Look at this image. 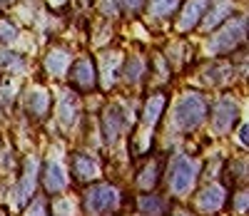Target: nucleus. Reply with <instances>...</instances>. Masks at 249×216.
Here are the masks:
<instances>
[{
    "label": "nucleus",
    "instance_id": "1",
    "mask_svg": "<svg viewBox=\"0 0 249 216\" xmlns=\"http://www.w3.org/2000/svg\"><path fill=\"white\" fill-rule=\"evenodd\" d=\"M207 117V100L199 92L184 95L172 110V127L179 132H192Z\"/></svg>",
    "mask_w": 249,
    "mask_h": 216
},
{
    "label": "nucleus",
    "instance_id": "2",
    "mask_svg": "<svg viewBox=\"0 0 249 216\" xmlns=\"http://www.w3.org/2000/svg\"><path fill=\"white\" fill-rule=\"evenodd\" d=\"M197 174H199V162H195L190 157H175L172 164H170V171H167L170 191L177 194V197H184V194L195 186Z\"/></svg>",
    "mask_w": 249,
    "mask_h": 216
},
{
    "label": "nucleus",
    "instance_id": "3",
    "mask_svg": "<svg viewBox=\"0 0 249 216\" xmlns=\"http://www.w3.org/2000/svg\"><path fill=\"white\" fill-rule=\"evenodd\" d=\"M244 33H247V25H244V17L239 20H227V25L217 30V35L210 40L207 50L214 52V55H222V52H232L237 45L244 42Z\"/></svg>",
    "mask_w": 249,
    "mask_h": 216
},
{
    "label": "nucleus",
    "instance_id": "4",
    "mask_svg": "<svg viewBox=\"0 0 249 216\" xmlns=\"http://www.w3.org/2000/svg\"><path fill=\"white\" fill-rule=\"evenodd\" d=\"M117 204H120V191L107 184H97V186L88 189V194H85V211H90V214L112 211V209H117Z\"/></svg>",
    "mask_w": 249,
    "mask_h": 216
},
{
    "label": "nucleus",
    "instance_id": "5",
    "mask_svg": "<svg viewBox=\"0 0 249 216\" xmlns=\"http://www.w3.org/2000/svg\"><path fill=\"white\" fill-rule=\"evenodd\" d=\"M237 119V102L232 97H224L217 102L214 115H212V132L214 134H227L234 127Z\"/></svg>",
    "mask_w": 249,
    "mask_h": 216
},
{
    "label": "nucleus",
    "instance_id": "6",
    "mask_svg": "<svg viewBox=\"0 0 249 216\" xmlns=\"http://www.w3.org/2000/svg\"><path fill=\"white\" fill-rule=\"evenodd\" d=\"M130 127V112L124 110L122 104H112L105 112V122H102V129H105V139L115 142L124 129Z\"/></svg>",
    "mask_w": 249,
    "mask_h": 216
},
{
    "label": "nucleus",
    "instance_id": "7",
    "mask_svg": "<svg viewBox=\"0 0 249 216\" xmlns=\"http://www.w3.org/2000/svg\"><path fill=\"white\" fill-rule=\"evenodd\" d=\"M72 174H75V179L82 182V184L92 182V179L100 177V164H97L95 157H90V154H85V152H77V154H72Z\"/></svg>",
    "mask_w": 249,
    "mask_h": 216
},
{
    "label": "nucleus",
    "instance_id": "8",
    "mask_svg": "<svg viewBox=\"0 0 249 216\" xmlns=\"http://www.w3.org/2000/svg\"><path fill=\"white\" fill-rule=\"evenodd\" d=\"M43 182H45V189H48L50 194H60L62 189L68 186V174H65V166H62L60 162H48Z\"/></svg>",
    "mask_w": 249,
    "mask_h": 216
},
{
    "label": "nucleus",
    "instance_id": "9",
    "mask_svg": "<svg viewBox=\"0 0 249 216\" xmlns=\"http://www.w3.org/2000/svg\"><path fill=\"white\" fill-rule=\"evenodd\" d=\"M207 5H210V0H190V3L184 5L182 15H179V30H182V33L192 30V28L199 23V17H202V13L207 10Z\"/></svg>",
    "mask_w": 249,
    "mask_h": 216
},
{
    "label": "nucleus",
    "instance_id": "10",
    "mask_svg": "<svg viewBox=\"0 0 249 216\" xmlns=\"http://www.w3.org/2000/svg\"><path fill=\"white\" fill-rule=\"evenodd\" d=\"M222 204H224V189L222 186H214V184L202 189L199 197H197V209L199 211H219Z\"/></svg>",
    "mask_w": 249,
    "mask_h": 216
},
{
    "label": "nucleus",
    "instance_id": "11",
    "mask_svg": "<svg viewBox=\"0 0 249 216\" xmlns=\"http://www.w3.org/2000/svg\"><path fill=\"white\" fill-rule=\"evenodd\" d=\"M72 82L77 90H92L95 87V67L90 60H77L72 67Z\"/></svg>",
    "mask_w": 249,
    "mask_h": 216
},
{
    "label": "nucleus",
    "instance_id": "12",
    "mask_svg": "<svg viewBox=\"0 0 249 216\" xmlns=\"http://www.w3.org/2000/svg\"><path fill=\"white\" fill-rule=\"evenodd\" d=\"M25 107L33 117H43L50 107V95L43 90V87H33L25 97Z\"/></svg>",
    "mask_w": 249,
    "mask_h": 216
},
{
    "label": "nucleus",
    "instance_id": "13",
    "mask_svg": "<svg viewBox=\"0 0 249 216\" xmlns=\"http://www.w3.org/2000/svg\"><path fill=\"white\" fill-rule=\"evenodd\" d=\"M57 117H60L62 127H72V124H77V100H75V95L65 92V95L60 97Z\"/></svg>",
    "mask_w": 249,
    "mask_h": 216
},
{
    "label": "nucleus",
    "instance_id": "14",
    "mask_svg": "<svg viewBox=\"0 0 249 216\" xmlns=\"http://www.w3.org/2000/svg\"><path fill=\"white\" fill-rule=\"evenodd\" d=\"M35 177H37V159L30 157L25 162V169H23V179H20V186H18V199H28L33 189H35Z\"/></svg>",
    "mask_w": 249,
    "mask_h": 216
},
{
    "label": "nucleus",
    "instance_id": "15",
    "mask_svg": "<svg viewBox=\"0 0 249 216\" xmlns=\"http://www.w3.org/2000/svg\"><path fill=\"white\" fill-rule=\"evenodd\" d=\"M70 52L68 50H62V48H55L48 57H45V67H48V72L50 75H55V77H62L65 75V70H68V65H70Z\"/></svg>",
    "mask_w": 249,
    "mask_h": 216
},
{
    "label": "nucleus",
    "instance_id": "16",
    "mask_svg": "<svg viewBox=\"0 0 249 216\" xmlns=\"http://www.w3.org/2000/svg\"><path fill=\"white\" fill-rule=\"evenodd\" d=\"M232 10H234V5L230 3V0H219L217 3V8L210 13V17L204 20V30H212V28H219L222 23H224V17H230L232 15Z\"/></svg>",
    "mask_w": 249,
    "mask_h": 216
},
{
    "label": "nucleus",
    "instance_id": "17",
    "mask_svg": "<svg viewBox=\"0 0 249 216\" xmlns=\"http://www.w3.org/2000/svg\"><path fill=\"white\" fill-rule=\"evenodd\" d=\"M162 110H164V97L162 95L150 97L147 104H144V112H142V124L144 127H155L157 119H160V115H162Z\"/></svg>",
    "mask_w": 249,
    "mask_h": 216
},
{
    "label": "nucleus",
    "instance_id": "18",
    "mask_svg": "<svg viewBox=\"0 0 249 216\" xmlns=\"http://www.w3.org/2000/svg\"><path fill=\"white\" fill-rule=\"evenodd\" d=\"M120 67V55L117 52H105L102 55V62H100V72H102V84L110 87L112 84V77Z\"/></svg>",
    "mask_w": 249,
    "mask_h": 216
},
{
    "label": "nucleus",
    "instance_id": "19",
    "mask_svg": "<svg viewBox=\"0 0 249 216\" xmlns=\"http://www.w3.org/2000/svg\"><path fill=\"white\" fill-rule=\"evenodd\" d=\"M179 0H150V15L155 17H170L175 13Z\"/></svg>",
    "mask_w": 249,
    "mask_h": 216
},
{
    "label": "nucleus",
    "instance_id": "20",
    "mask_svg": "<svg viewBox=\"0 0 249 216\" xmlns=\"http://www.w3.org/2000/svg\"><path fill=\"white\" fill-rule=\"evenodd\" d=\"M157 177H160V166H157V164H147V166L140 171L137 182H140L142 189H152V186L157 184Z\"/></svg>",
    "mask_w": 249,
    "mask_h": 216
},
{
    "label": "nucleus",
    "instance_id": "21",
    "mask_svg": "<svg viewBox=\"0 0 249 216\" xmlns=\"http://www.w3.org/2000/svg\"><path fill=\"white\" fill-rule=\"evenodd\" d=\"M140 211H144V214H160V211H164V204H162V199L160 197H144V199H140Z\"/></svg>",
    "mask_w": 249,
    "mask_h": 216
},
{
    "label": "nucleus",
    "instance_id": "22",
    "mask_svg": "<svg viewBox=\"0 0 249 216\" xmlns=\"http://www.w3.org/2000/svg\"><path fill=\"white\" fill-rule=\"evenodd\" d=\"M18 37V28H13L8 20H3V23H0V40L3 42H13Z\"/></svg>",
    "mask_w": 249,
    "mask_h": 216
},
{
    "label": "nucleus",
    "instance_id": "23",
    "mask_svg": "<svg viewBox=\"0 0 249 216\" xmlns=\"http://www.w3.org/2000/svg\"><path fill=\"white\" fill-rule=\"evenodd\" d=\"M140 75H142V62H140V60L130 62V70H127V80H140Z\"/></svg>",
    "mask_w": 249,
    "mask_h": 216
},
{
    "label": "nucleus",
    "instance_id": "24",
    "mask_svg": "<svg viewBox=\"0 0 249 216\" xmlns=\"http://www.w3.org/2000/svg\"><path fill=\"white\" fill-rule=\"evenodd\" d=\"M237 209H239V211H247V191H239V197H237Z\"/></svg>",
    "mask_w": 249,
    "mask_h": 216
},
{
    "label": "nucleus",
    "instance_id": "25",
    "mask_svg": "<svg viewBox=\"0 0 249 216\" xmlns=\"http://www.w3.org/2000/svg\"><path fill=\"white\" fill-rule=\"evenodd\" d=\"M239 144H242V147H247V127H244V124L239 127Z\"/></svg>",
    "mask_w": 249,
    "mask_h": 216
},
{
    "label": "nucleus",
    "instance_id": "26",
    "mask_svg": "<svg viewBox=\"0 0 249 216\" xmlns=\"http://www.w3.org/2000/svg\"><path fill=\"white\" fill-rule=\"evenodd\" d=\"M122 3L127 5L130 10H137V8H140V3H142V0H122Z\"/></svg>",
    "mask_w": 249,
    "mask_h": 216
},
{
    "label": "nucleus",
    "instance_id": "27",
    "mask_svg": "<svg viewBox=\"0 0 249 216\" xmlns=\"http://www.w3.org/2000/svg\"><path fill=\"white\" fill-rule=\"evenodd\" d=\"M10 3H15V0H0V8H5V5H10Z\"/></svg>",
    "mask_w": 249,
    "mask_h": 216
},
{
    "label": "nucleus",
    "instance_id": "28",
    "mask_svg": "<svg viewBox=\"0 0 249 216\" xmlns=\"http://www.w3.org/2000/svg\"><path fill=\"white\" fill-rule=\"evenodd\" d=\"M60 3H65V0H53V5H60Z\"/></svg>",
    "mask_w": 249,
    "mask_h": 216
}]
</instances>
